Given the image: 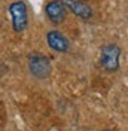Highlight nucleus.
Segmentation results:
<instances>
[{
	"label": "nucleus",
	"instance_id": "nucleus-1",
	"mask_svg": "<svg viewBox=\"0 0 128 131\" xmlns=\"http://www.w3.org/2000/svg\"><path fill=\"white\" fill-rule=\"evenodd\" d=\"M28 69H30V73L37 78V79H46L51 74V61L48 57L42 55L39 52H33L30 58H28Z\"/></svg>",
	"mask_w": 128,
	"mask_h": 131
},
{
	"label": "nucleus",
	"instance_id": "nucleus-2",
	"mask_svg": "<svg viewBox=\"0 0 128 131\" xmlns=\"http://www.w3.org/2000/svg\"><path fill=\"white\" fill-rule=\"evenodd\" d=\"M121 49L115 43H109L101 49V66L106 72H116L119 69Z\"/></svg>",
	"mask_w": 128,
	"mask_h": 131
},
{
	"label": "nucleus",
	"instance_id": "nucleus-3",
	"mask_svg": "<svg viewBox=\"0 0 128 131\" xmlns=\"http://www.w3.org/2000/svg\"><path fill=\"white\" fill-rule=\"evenodd\" d=\"M9 15L12 18V25H14V30L16 33H21L25 30L27 27V8H25L24 2H14L10 3L9 6Z\"/></svg>",
	"mask_w": 128,
	"mask_h": 131
},
{
	"label": "nucleus",
	"instance_id": "nucleus-4",
	"mask_svg": "<svg viewBox=\"0 0 128 131\" xmlns=\"http://www.w3.org/2000/svg\"><path fill=\"white\" fill-rule=\"evenodd\" d=\"M45 14H46L51 23L61 24L66 18V6L61 0H52L45 6Z\"/></svg>",
	"mask_w": 128,
	"mask_h": 131
},
{
	"label": "nucleus",
	"instance_id": "nucleus-5",
	"mask_svg": "<svg viewBox=\"0 0 128 131\" xmlns=\"http://www.w3.org/2000/svg\"><path fill=\"white\" fill-rule=\"evenodd\" d=\"M64 3V6L67 9H70L76 16H79L82 19L88 21L92 18V9L82 0H61Z\"/></svg>",
	"mask_w": 128,
	"mask_h": 131
},
{
	"label": "nucleus",
	"instance_id": "nucleus-6",
	"mask_svg": "<svg viewBox=\"0 0 128 131\" xmlns=\"http://www.w3.org/2000/svg\"><path fill=\"white\" fill-rule=\"evenodd\" d=\"M46 42H48L49 48L52 51H57V52H67L69 46H70L67 37H64L63 34L60 31H57V30H51L46 34Z\"/></svg>",
	"mask_w": 128,
	"mask_h": 131
},
{
	"label": "nucleus",
	"instance_id": "nucleus-7",
	"mask_svg": "<svg viewBox=\"0 0 128 131\" xmlns=\"http://www.w3.org/2000/svg\"><path fill=\"white\" fill-rule=\"evenodd\" d=\"M106 131H113V130H106Z\"/></svg>",
	"mask_w": 128,
	"mask_h": 131
}]
</instances>
